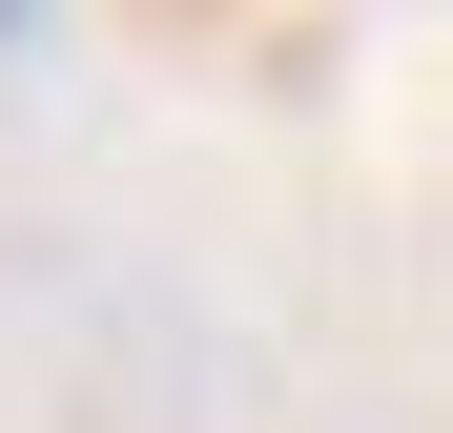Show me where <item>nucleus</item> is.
<instances>
[{"label": "nucleus", "instance_id": "nucleus-1", "mask_svg": "<svg viewBox=\"0 0 453 433\" xmlns=\"http://www.w3.org/2000/svg\"><path fill=\"white\" fill-rule=\"evenodd\" d=\"M0 42H21V0H0Z\"/></svg>", "mask_w": 453, "mask_h": 433}]
</instances>
